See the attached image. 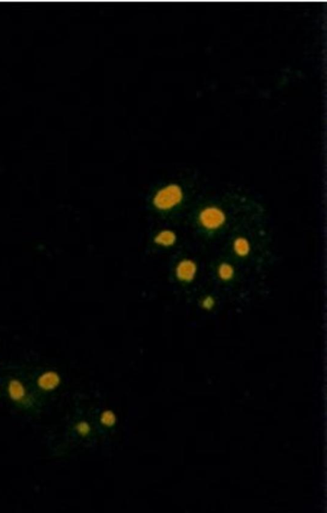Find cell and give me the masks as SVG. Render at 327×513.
I'll return each mask as SVG.
<instances>
[{
    "label": "cell",
    "mask_w": 327,
    "mask_h": 513,
    "mask_svg": "<svg viewBox=\"0 0 327 513\" xmlns=\"http://www.w3.org/2000/svg\"><path fill=\"white\" fill-rule=\"evenodd\" d=\"M183 196L182 188L177 183H170L155 193L153 199V205L160 211H169L182 201Z\"/></svg>",
    "instance_id": "obj_1"
},
{
    "label": "cell",
    "mask_w": 327,
    "mask_h": 513,
    "mask_svg": "<svg viewBox=\"0 0 327 513\" xmlns=\"http://www.w3.org/2000/svg\"><path fill=\"white\" fill-rule=\"evenodd\" d=\"M198 220L201 226L209 231H215L225 225L227 214L221 208L215 205L203 208L199 214Z\"/></svg>",
    "instance_id": "obj_2"
},
{
    "label": "cell",
    "mask_w": 327,
    "mask_h": 513,
    "mask_svg": "<svg viewBox=\"0 0 327 513\" xmlns=\"http://www.w3.org/2000/svg\"><path fill=\"white\" fill-rule=\"evenodd\" d=\"M197 266L193 260L185 259L180 262L176 268V276L180 281L190 282L196 276Z\"/></svg>",
    "instance_id": "obj_3"
},
{
    "label": "cell",
    "mask_w": 327,
    "mask_h": 513,
    "mask_svg": "<svg viewBox=\"0 0 327 513\" xmlns=\"http://www.w3.org/2000/svg\"><path fill=\"white\" fill-rule=\"evenodd\" d=\"M233 249L234 252L239 257H245L249 255L251 252V243L245 237H238L233 240Z\"/></svg>",
    "instance_id": "obj_4"
},
{
    "label": "cell",
    "mask_w": 327,
    "mask_h": 513,
    "mask_svg": "<svg viewBox=\"0 0 327 513\" xmlns=\"http://www.w3.org/2000/svg\"><path fill=\"white\" fill-rule=\"evenodd\" d=\"M60 383V377L55 373H47L40 377L39 386L45 391L55 389Z\"/></svg>",
    "instance_id": "obj_5"
},
{
    "label": "cell",
    "mask_w": 327,
    "mask_h": 513,
    "mask_svg": "<svg viewBox=\"0 0 327 513\" xmlns=\"http://www.w3.org/2000/svg\"><path fill=\"white\" fill-rule=\"evenodd\" d=\"M154 241L158 245L164 246V247H169L176 242L177 235L175 232L171 230H163L155 236Z\"/></svg>",
    "instance_id": "obj_6"
},
{
    "label": "cell",
    "mask_w": 327,
    "mask_h": 513,
    "mask_svg": "<svg viewBox=\"0 0 327 513\" xmlns=\"http://www.w3.org/2000/svg\"><path fill=\"white\" fill-rule=\"evenodd\" d=\"M235 273V268L228 262H223L220 264L218 267V276L224 281H229L233 280Z\"/></svg>",
    "instance_id": "obj_7"
},
{
    "label": "cell",
    "mask_w": 327,
    "mask_h": 513,
    "mask_svg": "<svg viewBox=\"0 0 327 513\" xmlns=\"http://www.w3.org/2000/svg\"><path fill=\"white\" fill-rule=\"evenodd\" d=\"M9 396L14 401H19L25 396V390L23 385L17 381H13L9 385Z\"/></svg>",
    "instance_id": "obj_8"
},
{
    "label": "cell",
    "mask_w": 327,
    "mask_h": 513,
    "mask_svg": "<svg viewBox=\"0 0 327 513\" xmlns=\"http://www.w3.org/2000/svg\"><path fill=\"white\" fill-rule=\"evenodd\" d=\"M101 422L104 425L112 426L116 422V417H115L114 414L112 411H106L101 416Z\"/></svg>",
    "instance_id": "obj_9"
},
{
    "label": "cell",
    "mask_w": 327,
    "mask_h": 513,
    "mask_svg": "<svg viewBox=\"0 0 327 513\" xmlns=\"http://www.w3.org/2000/svg\"><path fill=\"white\" fill-rule=\"evenodd\" d=\"M201 304L205 310H211L215 306V300L213 297L207 296L202 301Z\"/></svg>",
    "instance_id": "obj_10"
},
{
    "label": "cell",
    "mask_w": 327,
    "mask_h": 513,
    "mask_svg": "<svg viewBox=\"0 0 327 513\" xmlns=\"http://www.w3.org/2000/svg\"><path fill=\"white\" fill-rule=\"evenodd\" d=\"M77 428H78L79 433H80L82 435H87L90 430V426L84 422H82V423L79 424Z\"/></svg>",
    "instance_id": "obj_11"
}]
</instances>
